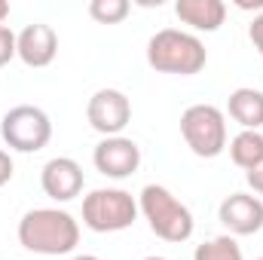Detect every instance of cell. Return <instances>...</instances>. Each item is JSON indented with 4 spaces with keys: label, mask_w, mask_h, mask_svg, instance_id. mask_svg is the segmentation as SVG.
Wrapping results in <instances>:
<instances>
[{
    "label": "cell",
    "mask_w": 263,
    "mask_h": 260,
    "mask_svg": "<svg viewBox=\"0 0 263 260\" xmlns=\"http://www.w3.org/2000/svg\"><path fill=\"white\" fill-rule=\"evenodd\" d=\"M86 120L89 126L104 135V138H114V135H123V129L129 126L132 120V101L126 92L120 89H98L89 104H86Z\"/></svg>",
    "instance_id": "7"
},
{
    "label": "cell",
    "mask_w": 263,
    "mask_h": 260,
    "mask_svg": "<svg viewBox=\"0 0 263 260\" xmlns=\"http://www.w3.org/2000/svg\"><path fill=\"white\" fill-rule=\"evenodd\" d=\"M193 260H245V257H242V245L233 236H217L211 242L196 245Z\"/></svg>",
    "instance_id": "15"
},
{
    "label": "cell",
    "mask_w": 263,
    "mask_h": 260,
    "mask_svg": "<svg viewBox=\"0 0 263 260\" xmlns=\"http://www.w3.org/2000/svg\"><path fill=\"white\" fill-rule=\"evenodd\" d=\"M217 217L233 236H254L263 230V199L251 193H233L220 202Z\"/></svg>",
    "instance_id": "9"
},
{
    "label": "cell",
    "mask_w": 263,
    "mask_h": 260,
    "mask_svg": "<svg viewBox=\"0 0 263 260\" xmlns=\"http://www.w3.org/2000/svg\"><path fill=\"white\" fill-rule=\"evenodd\" d=\"M92 162H95V169L104 178L123 181V178H132L138 172V165H141V147L132 138H126V135H114V138H104V141L95 144Z\"/></svg>",
    "instance_id": "8"
},
{
    "label": "cell",
    "mask_w": 263,
    "mask_h": 260,
    "mask_svg": "<svg viewBox=\"0 0 263 260\" xmlns=\"http://www.w3.org/2000/svg\"><path fill=\"white\" fill-rule=\"evenodd\" d=\"M15 55L28 67H46L55 62L59 55V34L52 31V25L34 22L28 28H22L15 34Z\"/></svg>",
    "instance_id": "11"
},
{
    "label": "cell",
    "mask_w": 263,
    "mask_h": 260,
    "mask_svg": "<svg viewBox=\"0 0 263 260\" xmlns=\"http://www.w3.org/2000/svg\"><path fill=\"white\" fill-rule=\"evenodd\" d=\"M245 181H248V187H251L257 196H263V162L254 165L251 172H245Z\"/></svg>",
    "instance_id": "19"
},
{
    "label": "cell",
    "mask_w": 263,
    "mask_h": 260,
    "mask_svg": "<svg viewBox=\"0 0 263 260\" xmlns=\"http://www.w3.org/2000/svg\"><path fill=\"white\" fill-rule=\"evenodd\" d=\"M175 15L190 25L193 31H217L227 18V3L223 0H178Z\"/></svg>",
    "instance_id": "12"
},
{
    "label": "cell",
    "mask_w": 263,
    "mask_h": 260,
    "mask_svg": "<svg viewBox=\"0 0 263 260\" xmlns=\"http://www.w3.org/2000/svg\"><path fill=\"white\" fill-rule=\"evenodd\" d=\"M227 114L242 129L260 132L263 129V92L260 89H251V86L233 89L230 98H227Z\"/></svg>",
    "instance_id": "13"
},
{
    "label": "cell",
    "mask_w": 263,
    "mask_h": 260,
    "mask_svg": "<svg viewBox=\"0 0 263 260\" xmlns=\"http://www.w3.org/2000/svg\"><path fill=\"white\" fill-rule=\"evenodd\" d=\"M73 260H98V257H95V254H77Z\"/></svg>",
    "instance_id": "22"
},
{
    "label": "cell",
    "mask_w": 263,
    "mask_h": 260,
    "mask_svg": "<svg viewBox=\"0 0 263 260\" xmlns=\"http://www.w3.org/2000/svg\"><path fill=\"white\" fill-rule=\"evenodd\" d=\"M138 220V199L120 187H101L83 199V224L92 233H120Z\"/></svg>",
    "instance_id": "4"
},
{
    "label": "cell",
    "mask_w": 263,
    "mask_h": 260,
    "mask_svg": "<svg viewBox=\"0 0 263 260\" xmlns=\"http://www.w3.org/2000/svg\"><path fill=\"white\" fill-rule=\"evenodd\" d=\"M9 181H12V156L0 150V187H6Z\"/></svg>",
    "instance_id": "20"
},
{
    "label": "cell",
    "mask_w": 263,
    "mask_h": 260,
    "mask_svg": "<svg viewBox=\"0 0 263 260\" xmlns=\"http://www.w3.org/2000/svg\"><path fill=\"white\" fill-rule=\"evenodd\" d=\"M18 242L31 254H70L80 245V224L62 208H34L18 220Z\"/></svg>",
    "instance_id": "1"
},
{
    "label": "cell",
    "mask_w": 263,
    "mask_h": 260,
    "mask_svg": "<svg viewBox=\"0 0 263 260\" xmlns=\"http://www.w3.org/2000/svg\"><path fill=\"white\" fill-rule=\"evenodd\" d=\"M208 62L205 43L196 34L181 28H162L147 40V65L159 73H178L193 77Z\"/></svg>",
    "instance_id": "2"
},
{
    "label": "cell",
    "mask_w": 263,
    "mask_h": 260,
    "mask_svg": "<svg viewBox=\"0 0 263 260\" xmlns=\"http://www.w3.org/2000/svg\"><path fill=\"white\" fill-rule=\"evenodd\" d=\"M0 135H3V141L12 150H18V153H37L52 138V120L46 117V110H40L34 104H18V107H12V110L3 114Z\"/></svg>",
    "instance_id": "6"
},
{
    "label": "cell",
    "mask_w": 263,
    "mask_h": 260,
    "mask_svg": "<svg viewBox=\"0 0 263 260\" xmlns=\"http://www.w3.org/2000/svg\"><path fill=\"white\" fill-rule=\"evenodd\" d=\"M132 12L129 0H92L89 3V15L101 25H120Z\"/></svg>",
    "instance_id": "16"
},
{
    "label": "cell",
    "mask_w": 263,
    "mask_h": 260,
    "mask_svg": "<svg viewBox=\"0 0 263 260\" xmlns=\"http://www.w3.org/2000/svg\"><path fill=\"white\" fill-rule=\"evenodd\" d=\"M12 59H15V34L6 25H0V67L9 65Z\"/></svg>",
    "instance_id": "17"
},
{
    "label": "cell",
    "mask_w": 263,
    "mask_h": 260,
    "mask_svg": "<svg viewBox=\"0 0 263 260\" xmlns=\"http://www.w3.org/2000/svg\"><path fill=\"white\" fill-rule=\"evenodd\" d=\"M248 37H251L254 49L263 55V12H257V15H254V22L248 25Z\"/></svg>",
    "instance_id": "18"
},
{
    "label": "cell",
    "mask_w": 263,
    "mask_h": 260,
    "mask_svg": "<svg viewBox=\"0 0 263 260\" xmlns=\"http://www.w3.org/2000/svg\"><path fill=\"white\" fill-rule=\"evenodd\" d=\"M257 260H263V257H257Z\"/></svg>",
    "instance_id": "24"
},
{
    "label": "cell",
    "mask_w": 263,
    "mask_h": 260,
    "mask_svg": "<svg viewBox=\"0 0 263 260\" xmlns=\"http://www.w3.org/2000/svg\"><path fill=\"white\" fill-rule=\"evenodd\" d=\"M144 260H165V257H156V254H153V257H144Z\"/></svg>",
    "instance_id": "23"
},
{
    "label": "cell",
    "mask_w": 263,
    "mask_h": 260,
    "mask_svg": "<svg viewBox=\"0 0 263 260\" xmlns=\"http://www.w3.org/2000/svg\"><path fill=\"white\" fill-rule=\"evenodd\" d=\"M83 184H86L83 165H80L77 159H70V156H55V159H49V162L43 165V172H40V187H43V193L49 196V199H55V202H70V199H77V196L83 193Z\"/></svg>",
    "instance_id": "10"
},
{
    "label": "cell",
    "mask_w": 263,
    "mask_h": 260,
    "mask_svg": "<svg viewBox=\"0 0 263 260\" xmlns=\"http://www.w3.org/2000/svg\"><path fill=\"white\" fill-rule=\"evenodd\" d=\"M6 18H9V3H6V0H0V25H3Z\"/></svg>",
    "instance_id": "21"
},
{
    "label": "cell",
    "mask_w": 263,
    "mask_h": 260,
    "mask_svg": "<svg viewBox=\"0 0 263 260\" xmlns=\"http://www.w3.org/2000/svg\"><path fill=\"white\" fill-rule=\"evenodd\" d=\"M138 211L150 224V230L165 242H187L196 230L190 208L162 184H147L138 196Z\"/></svg>",
    "instance_id": "3"
},
{
    "label": "cell",
    "mask_w": 263,
    "mask_h": 260,
    "mask_svg": "<svg viewBox=\"0 0 263 260\" xmlns=\"http://www.w3.org/2000/svg\"><path fill=\"white\" fill-rule=\"evenodd\" d=\"M230 159L239 169H245V172H251L254 165H260L263 162V132L242 129L230 141Z\"/></svg>",
    "instance_id": "14"
},
{
    "label": "cell",
    "mask_w": 263,
    "mask_h": 260,
    "mask_svg": "<svg viewBox=\"0 0 263 260\" xmlns=\"http://www.w3.org/2000/svg\"><path fill=\"white\" fill-rule=\"evenodd\" d=\"M181 135L196 156L214 159L227 150V117L214 104H190L181 114Z\"/></svg>",
    "instance_id": "5"
}]
</instances>
